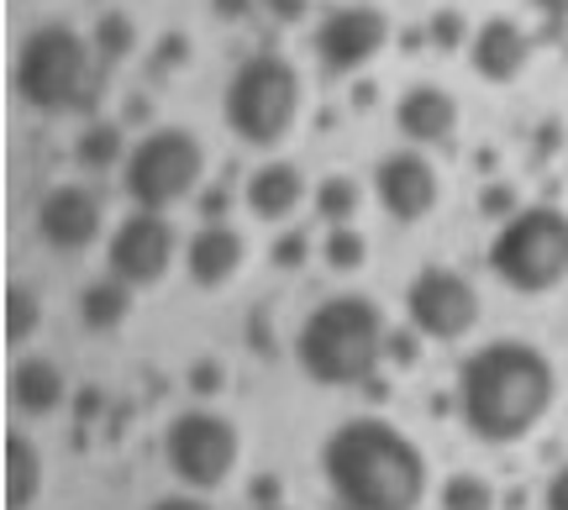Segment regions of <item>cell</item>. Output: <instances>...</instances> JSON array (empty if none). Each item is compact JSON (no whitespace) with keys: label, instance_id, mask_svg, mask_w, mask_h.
<instances>
[{"label":"cell","instance_id":"obj_1","mask_svg":"<svg viewBox=\"0 0 568 510\" xmlns=\"http://www.w3.org/2000/svg\"><path fill=\"white\" fill-rule=\"evenodd\" d=\"M558 395V374L542 347L527 337H495L474 347L458 368V416L474 442L485 448H516L542 427Z\"/></svg>","mask_w":568,"mask_h":510},{"label":"cell","instance_id":"obj_2","mask_svg":"<svg viewBox=\"0 0 568 510\" xmlns=\"http://www.w3.org/2000/svg\"><path fill=\"white\" fill-rule=\"evenodd\" d=\"M326 490L337 510H422L426 458L385 416H353L326 431L316 452Z\"/></svg>","mask_w":568,"mask_h":510},{"label":"cell","instance_id":"obj_3","mask_svg":"<svg viewBox=\"0 0 568 510\" xmlns=\"http://www.w3.org/2000/svg\"><path fill=\"white\" fill-rule=\"evenodd\" d=\"M385 310L358 289H343L311 310L295 332V364L311 385L322 389H353L368 385L385 358Z\"/></svg>","mask_w":568,"mask_h":510},{"label":"cell","instance_id":"obj_4","mask_svg":"<svg viewBox=\"0 0 568 510\" xmlns=\"http://www.w3.org/2000/svg\"><path fill=\"white\" fill-rule=\"evenodd\" d=\"M101 53L84 42L69 21H42L17 48L11 63V90L21 105L38 116H69V111H95L101 101Z\"/></svg>","mask_w":568,"mask_h":510},{"label":"cell","instance_id":"obj_5","mask_svg":"<svg viewBox=\"0 0 568 510\" xmlns=\"http://www.w3.org/2000/svg\"><path fill=\"white\" fill-rule=\"evenodd\" d=\"M485 264L516 295L558 289L568 279V211H558V205H521L510 222H500Z\"/></svg>","mask_w":568,"mask_h":510},{"label":"cell","instance_id":"obj_6","mask_svg":"<svg viewBox=\"0 0 568 510\" xmlns=\"http://www.w3.org/2000/svg\"><path fill=\"white\" fill-rule=\"evenodd\" d=\"M301 116V74L295 63L280 53H253L237 63V74L226 80L222 95V122L232 126V137L247 147H280L295 132Z\"/></svg>","mask_w":568,"mask_h":510},{"label":"cell","instance_id":"obj_7","mask_svg":"<svg viewBox=\"0 0 568 510\" xmlns=\"http://www.w3.org/2000/svg\"><path fill=\"white\" fill-rule=\"evenodd\" d=\"M205 147L190 126H153L122 164V184L138 211H169L201 190Z\"/></svg>","mask_w":568,"mask_h":510},{"label":"cell","instance_id":"obj_8","mask_svg":"<svg viewBox=\"0 0 568 510\" xmlns=\"http://www.w3.org/2000/svg\"><path fill=\"white\" fill-rule=\"evenodd\" d=\"M243 458V431L226 421L222 410H180L163 431V463L184 490H222L226 473Z\"/></svg>","mask_w":568,"mask_h":510},{"label":"cell","instance_id":"obj_9","mask_svg":"<svg viewBox=\"0 0 568 510\" xmlns=\"http://www.w3.org/2000/svg\"><path fill=\"white\" fill-rule=\"evenodd\" d=\"M406 322L426 343H464L479 327V289L458 268L432 264L406 285Z\"/></svg>","mask_w":568,"mask_h":510},{"label":"cell","instance_id":"obj_10","mask_svg":"<svg viewBox=\"0 0 568 510\" xmlns=\"http://www.w3.org/2000/svg\"><path fill=\"white\" fill-rule=\"evenodd\" d=\"M389 42V17L368 0H353V6H332L311 38V53L322 63V74H358L364 63H374Z\"/></svg>","mask_w":568,"mask_h":510},{"label":"cell","instance_id":"obj_11","mask_svg":"<svg viewBox=\"0 0 568 510\" xmlns=\"http://www.w3.org/2000/svg\"><path fill=\"white\" fill-rule=\"evenodd\" d=\"M174 222L163 211H132L116 232H111V247H105V264L122 285L142 289V285H159L169 264H174Z\"/></svg>","mask_w":568,"mask_h":510},{"label":"cell","instance_id":"obj_12","mask_svg":"<svg viewBox=\"0 0 568 510\" xmlns=\"http://www.w3.org/2000/svg\"><path fill=\"white\" fill-rule=\"evenodd\" d=\"M437 195H443V184H437V169H432L422 147H395L374 164V201L385 205L389 222H426L437 211Z\"/></svg>","mask_w":568,"mask_h":510},{"label":"cell","instance_id":"obj_13","mask_svg":"<svg viewBox=\"0 0 568 510\" xmlns=\"http://www.w3.org/2000/svg\"><path fill=\"white\" fill-rule=\"evenodd\" d=\"M38 237L53 253H84L101 237V201L84 184H53L38 205Z\"/></svg>","mask_w":568,"mask_h":510},{"label":"cell","instance_id":"obj_14","mask_svg":"<svg viewBox=\"0 0 568 510\" xmlns=\"http://www.w3.org/2000/svg\"><path fill=\"white\" fill-rule=\"evenodd\" d=\"M395 126H400V137L416 147H443V143H453V132H458V101L432 80L410 84L406 95L395 101Z\"/></svg>","mask_w":568,"mask_h":510},{"label":"cell","instance_id":"obj_15","mask_svg":"<svg viewBox=\"0 0 568 510\" xmlns=\"http://www.w3.org/2000/svg\"><path fill=\"white\" fill-rule=\"evenodd\" d=\"M527 59H531V38L521 32V21H510V17L479 21V32L468 42V63H474V74L489 84L521 80Z\"/></svg>","mask_w":568,"mask_h":510},{"label":"cell","instance_id":"obj_16","mask_svg":"<svg viewBox=\"0 0 568 510\" xmlns=\"http://www.w3.org/2000/svg\"><path fill=\"white\" fill-rule=\"evenodd\" d=\"M247 258V243L222 222H205L190 243H184V268L201 289H222L226 279H237V268Z\"/></svg>","mask_w":568,"mask_h":510},{"label":"cell","instance_id":"obj_17","mask_svg":"<svg viewBox=\"0 0 568 510\" xmlns=\"http://www.w3.org/2000/svg\"><path fill=\"white\" fill-rule=\"evenodd\" d=\"M247 211L258 216V222H290L305 201V174L295 164H258L247 174V190H243Z\"/></svg>","mask_w":568,"mask_h":510},{"label":"cell","instance_id":"obj_18","mask_svg":"<svg viewBox=\"0 0 568 510\" xmlns=\"http://www.w3.org/2000/svg\"><path fill=\"white\" fill-rule=\"evenodd\" d=\"M63 395H69V385H63L53 358H21L11 368V406L27 416H53L63 406Z\"/></svg>","mask_w":568,"mask_h":510},{"label":"cell","instance_id":"obj_19","mask_svg":"<svg viewBox=\"0 0 568 510\" xmlns=\"http://www.w3.org/2000/svg\"><path fill=\"white\" fill-rule=\"evenodd\" d=\"M42 490V452L27 431H6V510H32Z\"/></svg>","mask_w":568,"mask_h":510},{"label":"cell","instance_id":"obj_20","mask_svg":"<svg viewBox=\"0 0 568 510\" xmlns=\"http://www.w3.org/2000/svg\"><path fill=\"white\" fill-rule=\"evenodd\" d=\"M126 310H132V285H122L116 274H105L95 285L80 295V322L90 332H111L126 322Z\"/></svg>","mask_w":568,"mask_h":510},{"label":"cell","instance_id":"obj_21","mask_svg":"<svg viewBox=\"0 0 568 510\" xmlns=\"http://www.w3.org/2000/svg\"><path fill=\"white\" fill-rule=\"evenodd\" d=\"M74 164H80V169H95V174L126 164L122 126H116V122H90L80 132V143H74Z\"/></svg>","mask_w":568,"mask_h":510},{"label":"cell","instance_id":"obj_22","mask_svg":"<svg viewBox=\"0 0 568 510\" xmlns=\"http://www.w3.org/2000/svg\"><path fill=\"white\" fill-rule=\"evenodd\" d=\"M316 216H322L326 226H347L353 216H358V201H364V190H358V180L353 174H326L322 184H316Z\"/></svg>","mask_w":568,"mask_h":510},{"label":"cell","instance_id":"obj_23","mask_svg":"<svg viewBox=\"0 0 568 510\" xmlns=\"http://www.w3.org/2000/svg\"><path fill=\"white\" fill-rule=\"evenodd\" d=\"M95 53H101V63L111 69V63H126L132 59V48H138V27H132V17L126 11H105L101 21H95Z\"/></svg>","mask_w":568,"mask_h":510},{"label":"cell","instance_id":"obj_24","mask_svg":"<svg viewBox=\"0 0 568 510\" xmlns=\"http://www.w3.org/2000/svg\"><path fill=\"white\" fill-rule=\"evenodd\" d=\"M443 510H495V484L479 473H447L443 490H437Z\"/></svg>","mask_w":568,"mask_h":510},{"label":"cell","instance_id":"obj_25","mask_svg":"<svg viewBox=\"0 0 568 510\" xmlns=\"http://www.w3.org/2000/svg\"><path fill=\"white\" fill-rule=\"evenodd\" d=\"M322 258L326 268H337V274H353V268L368 264V237L358 232V226H332L322 243Z\"/></svg>","mask_w":568,"mask_h":510},{"label":"cell","instance_id":"obj_26","mask_svg":"<svg viewBox=\"0 0 568 510\" xmlns=\"http://www.w3.org/2000/svg\"><path fill=\"white\" fill-rule=\"evenodd\" d=\"M38 322H42V306H38V295L32 289H21V285H11L6 289V343H27L32 332H38Z\"/></svg>","mask_w":568,"mask_h":510},{"label":"cell","instance_id":"obj_27","mask_svg":"<svg viewBox=\"0 0 568 510\" xmlns=\"http://www.w3.org/2000/svg\"><path fill=\"white\" fill-rule=\"evenodd\" d=\"M468 38V21L464 11H453V6H443V11H432V21H426V48L432 53H458Z\"/></svg>","mask_w":568,"mask_h":510},{"label":"cell","instance_id":"obj_28","mask_svg":"<svg viewBox=\"0 0 568 510\" xmlns=\"http://www.w3.org/2000/svg\"><path fill=\"white\" fill-rule=\"evenodd\" d=\"M516 211H521V195H516V184L495 180V184H485V190H479V216H485V222H510Z\"/></svg>","mask_w":568,"mask_h":510},{"label":"cell","instance_id":"obj_29","mask_svg":"<svg viewBox=\"0 0 568 510\" xmlns=\"http://www.w3.org/2000/svg\"><path fill=\"white\" fill-rule=\"evenodd\" d=\"M422 343H426V337L416 327H395L385 337V358L395 368H416V364H422Z\"/></svg>","mask_w":568,"mask_h":510},{"label":"cell","instance_id":"obj_30","mask_svg":"<svg viewBox=\"0 0 568 510\" xmlns=\"http://www.w3.org/2000/svg\"><path fill=\"white\" fill-rule=\"evenodd\" d=\"M305 237L301 232H284V237H274V247H268V258H274V268H301L305 264Z\"/></svg>","mask_w":568,"mask_h":510},{"label":"cell","instance_id":"obj_31","mask_svg":"<svg viewBox=\"0 0 568 510\" xmlns=\"http://www.w3.org/2000/svg\"><path fill=\"white\" fill-rule=\"evenodd\" d=\"M542 510H568V463H558L552 479L542 484Z\"/></svg>","mask_w":568,"mask_h":510},{"label":"cell","instance_id":"obj_32","mask_svg":"<svg viewBox=\"0 0 568 510\" xmlns=\"http://www.w3.org/2000/svg\"><path fill=\"white\" fill-rule=\"evenodd\" d=\"M258 6H264V11L280 21V27H295V21L311 11V0H258Z\"/></svg>","mask_w":568,"mask_h":510},{"label":"cell","instance_id":"obj_33","mask_svg":"<svg viewBox=\"0 0 568 510\" xmlns=\"http://www.w3.org/2000/svg\"><path fill=\"white\" fill-rule=\"evenodd\" d=\"M190 59V42H184V32H169V38L159 42V59H153V69H174V63Z\"/></svg>","mask_w":568,"mask_h":510},{"label":"cell","instance_id":"obj_34","mask_svg":"<svg viewBox=\"0 0 568 510\" xmlns=\"http://www.w3.org/2000/svg\"><path fill=\"white\" fill-rule=\"evenodd\" d=\"M190 389L216 395V389H222V368H216V364H195V368H190Z\"/></svg>","mask_w":568,"mask_h":510},{"label":"cell","instance_id":"obj_35","mask_svg":"<svg viewBox=\"0 0 568 510\" xmlns=\"http://www.w3.org/2000/svg\"><path fill=\"white\" fill-rule=\"evenodd\" d=\"M148 510H216V506H205L195 490H184V494H163V500H153Z\"/></svg>","mask_w":568,"mask_h":510},{"label":"cell","instance_id":"obj_36","mask_svg":"<svg viewBox=\"0 0 568 510\" xmlns=\"http://www.w3.org/2000/svg\"><path fill=\"white\" fill-rule=\"evenodd\" d=\"M253 6H258V0H211V11H216L222 21H243Z\"/></svg>","mask_w":568,"mask_h":510},{"label":"cell","instance_id":"obj_37","mask_svg":"<svg viewBox=\"0 0 568 510\" xmlns=\"http://www.w3.org/2000/svg\"><path fill=\"white\" fill-rule=\"evenodd\" d=\"M527 6H531V11H542L552 27H564V21H568V0H527Z\"/></svg>","mask_w":568,"mask_h":510},{"label":"cell","instance_id":"obj_38","mask_svg":"<svg viewBox=\"0 0 568 510\" xmlns=\"http://www.w3.org/2000/svg\"><path fill=\"white\" fill-rule=\"evenodd\" d=\"M201 211H205V222H222L226 195H222V190H211V195H205V201H201Z\"/></svg>","mask_w":568,"mask_h":510},{"label":"cell","instance_id":"obj_39","mask_svg":"<svg viewBox=\"0 0 568 510\" xmlns=\"http://www.w3.org/2000/svg\"><path fill=\"white\" fill-rule=\"evenodd\" d=\"M353 105H358V111H368V105H374V84H358V90H353Z\"/></svg>","mask_w":568,"mask_h":510},{"label":"cell","instance_id":"obj_40","mask_svg":"<svg viewBox=\"0 0 568 510\" xmlns=\"http://www.w3.org/2000/svg\"><path fill=\"white\" fill-rule=\"evenodd\" d=\"M253 494H258V500H274V494H280V484H274V479H258V490H253ZM274 506H280V500H274Z\"/></svg>","mask_w":568,"mask_h":510},{"label":"cell","instance_id":"obj_41","mask_svg":"<svg viewBox=\"0 0 568 510\" xmlns=\"http://www.w3.org/2000/svg\"><path fill=\"white\" fill-rule=\"evenodd\" d=\"M400 42H406V53H422V42H426V32H406V38H400Z\"/></svg>","mask_w":568,"mask_h":510},{"label":"cell","instance_id":"obj_42","mask_svg":"<svg viewBox=\"0 0 568 510\" xmlns=\"http://www.w3.org/2000/svg\"><path fill=\"white\" fill-rule=\"evenodd\" d=\"M264 510H290V506H264Z\"/></svg>","mask_w":568,"mask_h":510}]
</instances>
